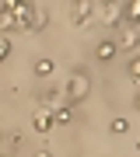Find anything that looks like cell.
Here are the masks:
<instances>
[{
    "label": "cell",
    "instance_id": "4",
    "mask_svg": "<svg viewBox=\"0 0 140 157\" xmlns=\"http://www.w3.org/2000/svg\"><path fill=\"white\" fill-rule=\"evenodd\" d=\"M130 17H133V21H140V4H130Z\"/></svg>",
    "mask_w": 140,
    "mask_h": 157
},
{
    "label": "cell",
    "instance_id": "2",
    "mask_svg": "<svg viewBox=\"0 0 140 157\" xmlns=\"http://www.w3.org/2000/svg\"><path fill=\"white\" fill-rule=\"evenodd\" d=\"M49 126H53V119H49V115H46V112H42L39 119H35V129H49Z\"/></svg>",
    "mask_w": 140,
    "mask_h": 157
},
{
    "label": "cell",
    "instance_id": "5",
    "mask_svg": "<svg viewBox=\"0 0 140 157\" xmlns=\"http://www.w3.org/2000/svg\"><path fill=\"white\" fill-rule=\"evenodd\" d=\"M130 73H133V77H140V56H137L133 63H130Z\"/></svg>",
    "mask_w": 140,
    "mask_h": 157
},
{
    "label": "cell",
    "instance_id": "3",
    "mask_svg": "<svg viewBox=\"0 0 140 157\" xmlns=\"http://www.w3.org/2000/svg\"><path fill=\"white\" fill-rule=\"evenodd\" d=\"M35 70H39V73H49V70H53V63H49V59H39V67H35Z\"/></svg>",
    "mask_w": 140,
    "mask_h": 157
},
{
    "label": "cell",
    "instance_id": "7",
    "mask_svg": "<svg viewBox=\"0 0 140 157\" xmlns=\"http://www.w3.org/2000/svg\"><path fill=\"white\" fill-rule=\"evenodd\" d=\"M35 157H49V154H46V150H39V154H35Z\"/></svg>",
    "mask_w": 140,
    "mask_h": 157
},
{
    "label": "cell",
    "instance_id": "6",
    "mask_svg": "<svg viewBox=\"0 0 140 157\" xmlns=\"http://www.w3.org/2000/svg\"><path fill=\"white\" fill-rule=\"evenodd\" d=\"M4 56H7V42L0 39V59H4Z\"/></svg>",
    "mask_w": 140,
    "mask_h": 157
},
{
    "label": "cell",
    "instance_id": "1",
    "mask_svg": "<svg viewBox=\"0 0 140 157\" xmlns=\"http://www.w3.org/2000/svg\"><path fill=\"white\" fill-rule=\"evenodd\" d=\"M109 56H116V42H102L98 45V59H109Z\"/></svg>",
    "mask_w": 140,
    "mask_h": 157
}]
</instances>
